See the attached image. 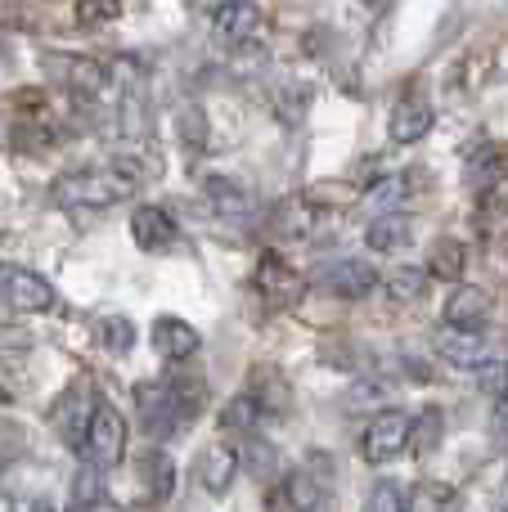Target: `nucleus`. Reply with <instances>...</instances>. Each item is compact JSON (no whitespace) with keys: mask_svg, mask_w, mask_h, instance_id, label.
I'll return each instance as SVG.
<instances>
[{"mask_svg":"<svg viewBox=\"0 0 508 512\" xmlns=\"http://www.w3.org/2000/svg\"><path fill=\"white\" fill-rule=\"evenodd\" d=\"M153 180V167L140 158H113V162H90V167H72L63 176H54L50 203L72 212V207H117L126 198H135Z\"/></svg>","mask_w":508,"mask_h":512,"instance_id":"nucleus-1","label":"nucleus"},{"mask_svg":"<svg viewBox=\"0 0 508 512\" xmlns=\"http://www.w3.org/2000/svg\"><path fill=\"white\" fill-rule=\"evenodd\" d=\"M207 405V382L194 373H171L158 382H140L135 387V409L149 436H176L203 414Z\"/></svg>","mask_w":508,"mask_h":512,"instance_id":"nucleus-2","label":"nucleus"},{"mask_svg":"<svg viewBox=\"0 0 508 512\" xmlns=\"http://www.w3.org/2000/svg\"><path fill=\"white\" fill-rule=\"evenodd\" d=\"M0 306L18 310V315H50V310H59V292L32 265L0 261Z\"/></svg>","mask_w":508,"mask_h":512,"instance_id":"nucleus-3","label":"nucleus"},{"mask_svg":"<svg viewBox=\"0 0 508 512\" xmlns=\"http://www.w3.org/2000/svg\"><path fill=\"white\" fill-rule=\"evenodd\" d=\"M126 454V418L108 396H95V414H90V432L81 445V463H95L99 472L117 468Z\"/></svg>","mask_w":508,"mask_h":512,"instance_id":"nucleus-4","label":"nucleus"},{"mask_svg":"<svg viewBox=\"0 0 508 512\" xmlns=\"http://www.w3.org/2000/svg\"><path fill=\"white\" fill-rule=\"evenodd\" d=\"M95 396L99 391L90 387L86 378H72L68 387L59 391V400L50 405V427L59 432V441L68 445L72 454H81V445H86L90 414H95Z\"/></svg>","mask_w":508,"mask_h":512,"instance_id":"nucleus-5","label":"nucleus"},{"mask_svg":"<svg viewBox=\"0 0 508 512\" xmlns=\"http://www.w3.org/2000/svg\"><path fill=\"white\" fill-rule=\"evenodd\" d=\"M410 423H414V414H405V409H383V414H374L365 423V432H360V459L374 463V468L401 459V454L410 450Z\"/></svg>","mask_w":508,"mask_h":512,"instance_id":"nucleus-6","label":"nucleus"},{"mask_svg":"<svg viewBox=\"0 0 508 512\" xmlns=\"http://www.w3.org/2000/svg\"><path fill=\"white\" fill-rule=\"evenodd\" d=\"M266 32V9L257 0H221L212 9V41L221 50H248Z\"/></svg>","mask_w":508,"mask_h":512,"instance_id":"nucleus-7","label":"nucleus"},{"mask_svg":"<svg viewBox=\"0 0 508 512\" xmlns=\"http://www.w3.org/2000/svg\"><path fill=\"white\" fill-rule=\"evenodd\" d=\"M252 288L270 310H293L306 297V279L284 261L279 252H261L257 270H252Z\"/></svg>","mask_w":508,"mask_h":512,"instance_id":"nucleus-8","label":"nucleus"},{"mask_svg":"<svg viewBox=\"0 0 508 512\" xmlns=\"http://www.w3.org/2000/svg\"><path fill=\"white\" fill-rule=\"evenodd\" d=\"M432 351H437L446 364H455V369H468V373H477L482 364L495 360V346H491V337H486V328L441 324V333L432 337Z\"/></svg>","mask_w":508,"mask_h":512,"instance_id":"nucleus-9","label":"nucleus"},{"mask_svg":"<svg viewBox=\"0 0 508 512\" xmlns=\"http://www.w3.org/2000/svg\"><path fill=\"white\" fill-rule=\"evenodd\" d=\"M432 122H437V113H432V99L423 95V90H405L401 99H396L392 117H387V140L396 144V149H410V144H423L432 131Z\"/></svg>","mask_w":508,"mask_h":512,"instance_id":"nucleus-10","label":"nucleus"},{"mask_svg":"<svg viewBox=\"0 0 508 512\" xmlns=\"http://www.w3.org/2000/svg\"><path fill=\"white\" fill-rule=\"evenodd\" d=\"M54 77L81 99H104L113 90V68L104 59H90V54H54Z\"/></svg>","mask_w":508,"mask_h":512,"instance_id":"nucleus-11","label":"nucleus"},{"mask_svg":"<svg viewBox=\"0 0 508 512\" xmlns=\"http://www.w3.org/2000/svg\"><path fill=\"white\" fill-rule=\"evenodd\" d=\"M149 342H153V351L171 364V369H180V364H189L198 355L203 333H198L189 319H180V315H158L153 319V328H149Z\"/></svg>","mask_w":508,"mask_h":512,"instance_id":"nucleus-12","label":"nucleus"},{"mask_svg":"<svg viewBox=\"0 0 508 512\" xmlns=\"http://www.w3.org/2000/svg\"><path fill=\"white\" fill-rule=\"evenodd\" d=\"M378 279H383V274H378L374 265H369V261H351V256H342V261H329L320 270V288L333 292V297H342V301L369 297V292L378 288Z\"/></svg>","mask_w":508,"mask_h":512,"instance_id":"nucleus-13","label":"nucleus"},{"mask_svg":"<svg viewBox=\"0 0 508 512\" xmlns=\"http://www.w3.org/2000/svg\"><path fill=\"white\" fill-rule=\"evenodd\" d=\"M131 239H135L140 252H171L180 243V225L167 207L144 203V207L131 212Z\"/></svg>","mask_w":508,"mask_h":512,"instance_id":"nucleus-14","label":"nucleus"},{"mask_svg":"<svg viewBox=\"0 0 508 512\" xmlns=\"http://www.w3.org/2000/svg\"><path fill=\"white\" fill-rule=\"evenodd\" d=\"M239 472H243V454H239V445L234 441H216V445H207L203 450V459H198V481H203V490L207 495H230V486L239 481Z\"/></svg>","mask_w":508,"mask_h":512,"instance_id":"nucleus-15","label":"nucleus"},{"mask_svg":"<svg viewBox=\"0 0 508 512\" xmlns=\"http://www.w3.org/2000/svg\"><path fill=\"white\" fill-rule=\"evenodd\" d=\"M495 315V297L486 288H477V283H455V292L446 297V310H441V319L455 328H486Z\"/></svg>","mask_w":508,"mask_h":512,"instance_id":"nucleus-16","label":"nucleus"},{"mask_svg":"<svg viewBox=\"0 0 508 512\" xmlns=\"http://www.w3.org/2000/svg\"><path fill=\"white\" fill-rule=\"evenodd\" d=\"M378 288H383L387 301H396V306H414V301H423V292H428V270H423V265H392V270L378 279Z\"/></svg>","mask_w":508,"mask_h":512,"instance_id":"nucleus-17","label":"nucleus"},{"mask_svg":"<svg viewBox=\"0 0 508 512\" xmlns=\"http://www.w3.org/2000/svg\"><path fill=\"white\" fill-rule=\"evenodd\" d=\"M410 234H414L410 216H405V212H387V216H378V221H369L365 248L369 252H401L405 243H410Z\"/></svg>","mask_w":508,"mask_h":512,"instance_id":"nucleus-18","label":"nucleus"},{"mask_svg":"<svg viewBox=\"0 0 508 512\" xmlns=\"http://www.w3.org/2000/svg\"><path fill=\"white\" fill-rule=\"evenodd\" d=\"M315 225H320V203H311V198H288V203H279L275 230L284 234V239H311Z\"/></svg>","mask_w":508,"mask_h":512,"instance_id":"nucleus-19","label":"nucleus"},{"mask_svg":"<svg viewBox=\"0 0 508 512\" xmlns=\"http://www.w3.org/2000/svg\"><path fill=\"white\" fill-rule=\"evenodd\" d=\"M428 279H441V283H464L459 274L468 270V248L459 239H437L428 252Z\"/></svg>","mask_w":508,"mask_h":512,"instance_id":"nucleus-20","label":"nucleus"},{"mask_svg":"<svg viewBox=\"0 0 508 512\" xmlns=\"http://www.w3.org/2000/svg\"><path fill=\"white\" fill-rule=\"evenodd\" d=\"M261 418H266L261 400L252 396V391H239V396H234L230 405L221 409V432H225V436H252Z\"/></svg>","mask_w":508,"mask_h":512,"instance_id":"nucleus-21","label":"nucleus"},{"mask_svg":"<svg viewBox=\"0 0 508 512\" xmlns=\"http://www.w3.org/2000/svg\"><path fill=\"white\" fill-rule=\"evenodd\" d=\"M473 230H477V239L491 243V248L508 239V203H504V198H482V203H477Z\"/></svg>","mask_w":508,"mask_h":512,"instance_id":"nucleus-22","label":"nucleus"},{"mask_svg":"<svg viewBox=\"0 0 508 512\" xmlns=\"http://www.w3.org/2000/svg\"><path fill=\"white\" fill-rule=\"evenodd\" d=\"M140 477H144V490H149L153 499H167L171 490H176V463H171V454L153 450L140 459Z\"/></svg>","mask_w":508,"mask_h":512,"instance_id":"nucleus-23","label":"nucleus"},{"mask_svg":"<svg viewBox=\"0 0 508 512\" xmlns=\"http://www.w3.org/2000/svg\"><path fill=\"white\" fill-rule=\"evenodd\" d=\"M99 490H104V472L95 463H81L72 472V499H68V512H90L99 504Z\"/></svg>","mask_w":508,"mask_h":512,"instance_id":"nucleus-24","label":"nucleus"},{"mask_svg":"<svg viewBox=\"0 0 508 512\" xmlns=\"http://www.w3.org/2000/svg\"><path fill=\"white\" fill-rule=\"evenodd\" d=\"M207 198H212V207L221 216H248L252 212V198L243 185H234V180H207Z\"/></svg>","mask_w":508,"mask_h":512,"instance_id":"nucleus-25","label":"nucleus"},{"mask_svg":"<svg viewBox=\"0 0 508 512\" xmlns=\"http://www.w3.org/2000/svg\"><path fill=\"white\" fill-rule=\"evenodd\" d=\"M360 512H410V486H401V481H392V477L374 481Z\"/></svg>","mask_w":508,"mask_h":512,"instance_id":"nucleus-26","label":"nucleus"},{"mask_svg":"<svg viewBox=\"0 0 508 512\" xmlns=\"http://www.w3.org/2000/svg\"><path fill=\"white\" fill-rule=\"evenodd\" d=\"M441 432H446V423H441L437 409H428V414H419L410 423V450L405 454H419V459H428V454H437L441 445Z\"/></svg>","mask_w":508,"mask_h":512,"instance_id":"nucleus-27","label":"nucleus"},{"mask_svg":"<svg viewBox=\"0 0 508 512\" xmlns=\"http://www.w3.org/2000/svg\"><path fill=\"white\" fill-rule=\"evenodd\" d=\"M99 346L113 355H126L135 346V324L126 315H104L99 319Z\"/></svg>","mask_w":508,"mask_h":512,"instance_id":"nucleus-28","label":"nucleus"},{"mask_svg":"<svg viewBox=\"0 0 508 512\" xmlns=\"http://www.w3.org/2000/svg\"><path fill=\"white\" fill-rule=\"evenodd\" d=\"M450 504H455V490L441 481H423L410 490V512H446Z\"/></svg>","mask_w":508,"mask_h":512,"instance_id":"nucleus-29","label":"nucleus"},{"mask_svg":"<svg viewBox=\"0 0 508 512\" xmlns=\"http://www.w3.org/2000/svg\"><path fill=\"white\" fill-rule=\"evenodd\" d=\"M122 18V0H77V23L81 27H104Z\"/></svg>","mask_w":508,"mask_h":512,"instance_id":"nucleus-30","label":"nucleus"},{"mask_svg":"<svg viewBox=\"0 0 508 512\" xmlns=\"http://www.w3.org/2000/svg\"><path fill=\"white\" fill-rule=\"evenodd\" d=\"M266 512H302V508H297V499L288 495V486L279 481V486L266 490Z\"/></svg>","mask_w":508,"mask_h":512,"instance_id":"nucleus-31","label":"nucleus"},{"mask_svg":"<svg viewBox=\"0 0 508 512\" xmlns=\"http://www.w3.org/2000/svg\"><path fill=\"white\" fill-rule=\"evenodd\" d=\"M504 512H508V504H504Z\"/></svg>","mask_w":508,"mask_h":512,"instance_id":"nucleus-32","label":"nucleus"}]
</instances>
